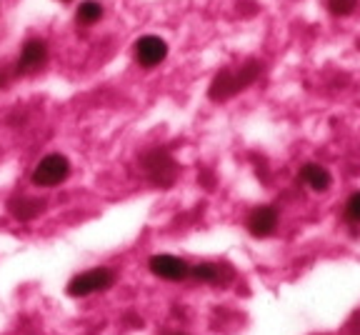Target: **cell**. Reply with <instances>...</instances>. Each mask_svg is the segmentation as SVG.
Wrapping results in <instances>:
<instances>
[{
  "label": "cell",
  "instance_id": "obj_1",
  "mask_svg": "<svg viewBox=\"0 0 360 335\" xmlns=\"http://www.w3.org/2000/svg\"><path fill=\"white\" fill-rule=\"evenodd\" d=\"M260 73V63L258 61H248L243 68H231V70H220L218 75L213 78V83H210V101L220 103V101H228V98H233L236 93H240V90H245L248 85L253 83L255 78H258Z\"/></svg>",
  "mask_w": 360,
  "mask_h": 335
},
{
  "label": "cell",
  "instance_id": "obj_2",
  "mask_svg": "<svg viewBox=\"0 0 360 335\" xmlns=\"http://www.w3.org/2000/svg\"><path fill=\"white\" fill-rule=\"evenodd\" d=\"M115 283V273L110 268H93L85 270V273L75 275L70 283H68V296L73 298H88L93 293H103L108 288H112Z\"/></svg>",
  "mask_w": 360,
  "mask_h": 335
},
{
  "label": "cell",
  "instance_id": "obj_3",
  "mask_svg": "<svg viewBox=\"0 0 360 335\" xmlns=\"http://www.w3.org/2000/svg\"><path fill=\"white\" fill-rule=\"evenodd\" d=\"M68 175H70V163H68V158L60 156V153H51V156H45L43 160L35 165L33 185H38V188H53V185H60Z\"/></svg>",
  "mask_w": 360,
  "mask_h": 335
},
{
  "label": "cell",
  "instance_id": "obj_4",
  "mask_svg": "<svg viewBox=\"0 0 360 335\" xmlns=\"http://www.w3.org/2000/svg\"><path fill=\"white\" fill-rule=\"evenodd\" d=\"M148 268L155 278H163V280H173V283H180V280L191 278V263L183 260L178 255H153L148 260Z\"/></svg>",
  "mask_w": 360,
  "mask_h": 335
},
{
  "label": "cell",
  "instance_id": "obj_5",
  "mask_svg": "<svg viewBox=\"0 0 360 335\" xmlns=\"http://www.w3.org/2000/svg\"><path fill=\"white\" fill-rule=\"evenodd\" d=\"M143 165H146L148 175H150L158 185H170L175 173H178V165H175V160L165 151L148 153V156L143 158Z\"/></svg>",
  "mask_w": 360,
  "mask_h": 335
},
{
  "label": "cell",
  "instance_id": "obj_6",
  "mask_svg": "<svg viewBox=\"0 0 360 335\" xmlns=\"http://www.w3.org/2000/svg\"><path fill=\"white\" fill-rule=\"evenodd\" d=\"M135 58L143 68H155L168 58V43L158 35H143L135 43Z\"/></svg>",
  "mask_w": 360,
  "mask_h": 335
},
{
  "label": "cell",
  "instance_id": "obj_7",
  "mask_svg": "<svg viewBox=\"0 0 360 335\" xmlns=\"http://www.w3.org/2000/svg\"><path fill=\"white\" fill-rule=\"evenodd\" d=\"M278 230V210L273 206H260L248 215V233L253 238H270Z\"/></svg>",
  "mask_w": 360,
  "mask_h": 335
},
{
  "label": "cell",
  "instance_id": "obj_8",
  "mask_svg": "<svg viewBox=\"0 0 360 335\" xmlns=\"http://www.w3.org/2000/svg\"><path fill=\"white\" fill-rule=\"evenodd\" d=\"M45 61H48V48H45V43H40V40H28V43L22 45L18 70H20V73H35L38 68L45 65Z\"/></svg>",
  "mask_w": 360,
  "mask_h": 335
},
{
  "label": "cell",
  "instance_id": "obj_9",
  "mask_svg": "<svg viewBox=\"0 0 360 335\" xmlns=\"http://www.w3.org/2000/svg\"><path fill=\"white\" fill-rule=\"evenodd\" d=\"M300 178H303V183L308 185L310 190H315V193H326L333 185L330 170L323 168L321 163H308V165L300 170Z\"/></svg>",
  "mask_w": 360,
  "mask_h": 335
},
{
  "label": "cell",
  "instance_id": "obj_10",
  "mask_svg": "<svg viewBox=\"0 0 360 335\" xmlns=\"http://www.w3.org/2000/svg\"><path fill=\"white\" fill-rule=\"evenodd\" d=\"M8 208H11V213L18 220H33L43 213L45 201H40V198H30V196H20V198H13V201L8 203Z\"/></svg>",
  "mask_w": 360,
  "mask_h": 335
},
{
  "label": "cell",
  "instance_id": "obj_11",
  "mask_svg": "<svg viewBox=\"0 0 360 335\" xmlns=\"http://www.w3.org/2000/svg\"><path fill=\"white\" fill-rule=\"evenodd\" d=\"M191 275L200 283H220L223 280V268L215 265V263H198L191 265Z\"/></svg>",
  "mask_w": 360,
  "mask_h": 335
},
{
  "label": "cell",
  "instance_id": "obj_12",
  "mask_svg": "<svg viewBox=\"0 0 360 335\" xmlns=\"http://www.w3.org/2000/svg\"><path fill=\"white\" fill-rule=\"evenodd\" d=\"M103 15V6L96 0H85L83 6L78 8V20L80 23H96Z\"/></svg>",
  "mask_w": 360,
  "mask_h": 335
},
{
  "label": "cell",
  "instance_id": "obj_13",
  "mask_svg": "<svg viewBox=\"0 0 360 335\" xmlns=\"http://www.w3.org/2000/svg\"><path fill=\"white\" fill-rule=\"evenodd\" d=\"M355 6H358V0H328V11L338 18L350 15L355 11Z\"/></svg>",
  "mask_w": 360,
  "mask_h": 335
},
{
  "label": "cell",
  "instance_id": "obj_14",
  "mask_svg": "<svg viewBox=\"0 0 360 335\" xmlns=\"http://www.w3.org/2000/svg\"><path fill=\"white\" fill-rule=\"evenodd\" d=\"M345 220L353 225H360V190L353 193L345 203Z\"/></svg>",
  "mask_w": 360,
  "mask_h": 335
},
{
  "label": "cell",
  "instance_id": "obj_15",
  "mask_svg": "<svg viewBox=\"0 0 360 335\" xmlns=\"http://www.w3.org/2000/svg\"><path fill=\"white\" fill-rule=\"evenodd\" d=\"M3 85H6V75H0V88H3Z\"/></svg>",
  "mask_w": 360,
  "mask_h": 335
}]
</instances>
